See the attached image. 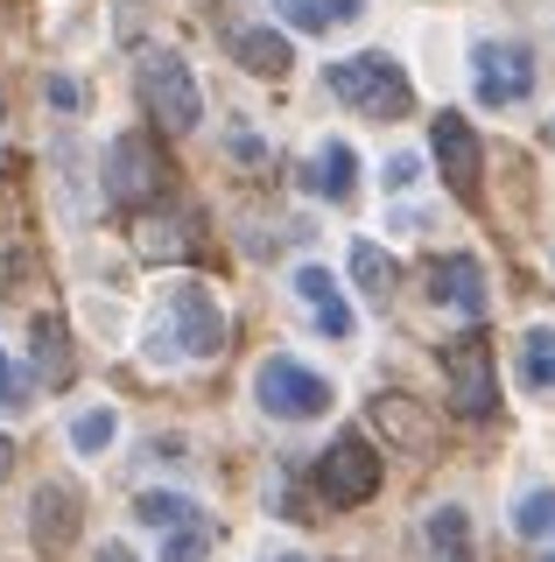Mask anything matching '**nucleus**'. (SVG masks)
<instances>
[{"instance_id": "12", "label": "nucleus", "mask_w": 555, "mask_h": 562, "mask_svg": "<svg viewBox=\"0 0 555 562\" xmlns=\"http://www.w3.org/2000/svg\"><path fill=\"white\" fill-rule=\"evenodd\" d=\"M296 295L309 303V316H317L331 338H352V303L338 295V281H331V268H317V260H303L296 268Z\"/></svg>"}, {"instance_id": "32", "label": "nucleus", "mask_w": 555, "mask_h": 562, "mask_svg": "<svg viewBox=\"0 0 555 562\" xmlns=\"http://www.w3.org/2000/svg\"><path fill=\"white\" fill-rule=\"evenodd\" d=\"M542 562H555V555H542Z\"/></svg>"}, {"instance_id": "15", "label": "nucleus", "mask_w": 555, "mask_h": 562, "mask_svg": "<svg viewBox=\"0 0 555 562\" xmlns=\"http://www.w3.org/2000/svg\"><path fill=\"white\" fill-rule=\"evenodd\" d=\"M233 57L253 70V78H282L288 70V35H274V29H239L233 35Z\"/></svg>"}, {"instance_id": "16", "label": "nucleus", "mask_w": 555, "mask_h": 562, "mask_svg": "<svg viewBox=\"0 0 555 562\" xmlns=\"http://www.w3.org/2000/svg\"><path fill=\"white\" fill-rule=\"evenodd\" d=\"M429 562H472V520H464V506H437L429 514Z\"/></svg>"}, {"instance_id": "10", "label": "nucleus", "mask_w": 555, "mask_h": 562, "mask_svg": "<svg viewBox=\"0 0 555 562\" xmlns=\"http://www.w3.org/2000/svg\"><path fill=\"white\" fill-rule=\"evenodd\" d=\"M429 303L457 310V316H485L492 310V289H485V268L472 254H443L429 260Z\"/></svg>"}, {"instance_id": "14", "label": "nucleus", "mask_w": 555, "mask_h": 562, "mask_svg": "<svg viewBox=\"0 0 555 562\" xmlns=\"http://www.w3.org/2000/svg\"><path fill=\"white\" fill-rule=\"evenodd\" d=\"M134 239H141V254H148V260H183V254H197V233H190L183 211H148Z\"/></svg>"}, {"instance_id": "25", "label": "nucleus", "mask_w": 555, "mask_h": 562, "mask_svg": "<svg viewBox=\"0 0 555 562\" xmlns=\"http://www.w3.org/2000/svg\"><path fill=\"white\" fill-rule=\"evenodd\" d=\"M29 408V380H22V366L0 351V415H22Z\"/></svg>"}, {"instance_id": "22", "label": "nucleus", "mask_w": 555, "mask_h": 562, "mask_svg": "<svg viewBox=\"0 0 555 562\" xmlns=\"http://www.w3.org/2000/svg\"><path fill=\"white\" fill-rule=\"evenodd\" d=\"M212 535H218L212 514H197V520L169 527V535H162V562H204V555H212Z\"/></svg>"}, {"instance_id": "30", "label": "nucleus", "mask_w": 555, "mask_h": 562, "mask_svg": "<svg viewBox=\"0 0 555 562\" xmlns=\"http://www.w3.org/2000/svg\"><path fill=\"white\" fill-rule=\"evenodd\" d=\"M260 562H309V555H296V549H274V555H260Z\"/></svg>"}, {"instance_id": "29", "label": "nucleus", "mask_w": 555, "mask_h": 562, "mask_svg": "<svg viewBox=\"0 0 555 562\" xmlns=\"http://www.w3.org/2000/svg\"><path fill=\"white\" fill-rule=\"evenodd\" d=\"M8 471H14V443H8V436H0V479H8Z\"/></svg>"}, {"instance_id": "2", "label": "nucleus", "mask_w": 555, "mask_h": 562, "mask_svg": "<svg viewBox=\"0 0 555 562\" xmlns=\"http://www.w3.org/2000/svg\"><path fill=\"white\" fill-rule=\"evenodd\" d=\"M324 85H331V99H344L352 113H366V120H401L408 105H415L408 70L394 64V57H380V49L331 64V70H324Z\"/></svg>"}, {"instance_id": "21", "label": "nucleus", "mask_w": 555, "mask_h": 562, "mask_svg": "<svg viewBox=\"0 0 555 562\" xmlns=\"http://www.w3.org/2000/svg\"><path fill=\"white\" fill-rule=\"evenodd\" d=\"M134 520L155 527V535H169V527L197 520V499H183V492H141V499H134Z\"/></svg>"}, {"instance_id": "3", "label": "nucleus", "mask_w": 555, "mask_h": 562, "mask_svg": "<svg viewBox=\"0 0 555 562\" xmlns=\"http://www.w3.org/2000/svg\"><path fill=\"white\" fill-rule=\"evenodd\" d=\"M253 401H260V408H268L274 422H317V415H331L338 386L324 380V373H309L303 359L274 351V359H260V366H253Z\"/></svg>"}, {"instance_id": "20", "label": "nucleus", "mask_w": 555, "mask_h": 562, "mask_svg": "<svg viewBox=\"0 0 555 562\" xmlns=\"http://www.w3.org/2000/svg\"><path fill=\"white\" fill-rule=\"evenodd\" d=\"M274 8L288 14V22L296 29H338V22H359V8H366V0H274Z\"/></svg>"}, {"instance_id": "13", "label": "nucleus", "mask_w": 555, "mask_h": 562, "mask_svg": "<svg viewBox=\"0 0 555 562\" xmlns=\"http://www.w3.org/2000/svg\"><path fill=\"white\" fill-rule=\"evenodd\" d=\"M359 155H352V140H324V148L317 155H309V169H303V190H309V198H352V183H359Z\"/></svg>"}, {"instance_id": "11", "label": "nucleus", "mask_w": 555, "mask_h": 562, "mask_svg": "<svg viewBox=\"0 0 555 562\" xmlns=\"http://www.w3.org/2000/svg\"><path fill=\"white\" fill-rule=\"evenodd\" d=\"M78 492L71 485H36V499H29V541H36L43 555H57V549H71L78 541Z\"/></svg>"}, {"instance_id": "27", "label": "nucleus", "mask_w": 555, "mask_h": 562, "mask_svg": "<svg viewBox=\"0 0 555 562\" xmlns=\"http://www.w3.org/2000/svg\"><path fill=\"white\" fill-rule=\"evenodd\" d=\"M43 92H49V105H64V113H71V105H78V85H71V78H49Z\"/></svg>"}, {"instance_id": "1", "label": "nucleus", "mask_w": 555, "mask_h": 562, "mask_svg": "<svg viewBox=\"0 0 555 562\" xmlns=\"http://www.w3.org/2000/svg\"><path fill=\"white\" fill-rule=\"evenodd\" d=\"M225 351V310L204 281H177L162 303V324L148 330V359H218Z\"/></svg>"}, {"instance_id": "23", "label": "nucleus", "mask_w": 555, "mask_h": 562, "mask_svg": "<svg viewBox=\"0 0 555 562\" xmlns=\"http://www.w3.org/2000/svg\"><path fill=\"white\" fill-rule=\"evenodd\" d=\"M513 527L528 541H555V485H534V492H520V506H513Z\"/></svg>"}, {"instance_id": "24", "label": "nucleus", "mask_w": 555, "mask_h": 562, "mask_svg": "<svg viewBox=\"0 0 555 562\" xmlns=\"http://www.w3.org/2000/svg\"><path fill=\"white\" fill-rule=\"evenodd\" d=\"M113 436H120V415H113V408H84V415H71V450H78V457L113 450Z\"/></svg>"}, {"instance_id": "5", "label": "nucleus", "mask_w": 555, "mask_h": 562, "mask_svg": "<svg viewBox=\"0 0 555 562\" xmlns=\"http://www.w3.org/2000/svg\"><path fill=\"white\" fill-rule=\"evenodd\" d=\"M134 85H141V105L162 120L169 134H190V127H197L204 99H197V78H190V64L177 57V49H148L141 70H134Z\"/></svg>"}, {"instance_id": "17", "label": "nucleus", "mask_w": 555, "mask_h": 562, "mask_svg": "<svg viewBox=\"0 0 555 562\" xmlns=\"http://www.w3.org/2000/svg\"><path fill=\"white\" fill-rule=\"evenodd\" d=\"M520 380L528 394H555V324H534L520 338Z\"/></svg>"}, {"instance_id": "4", "label": "nucleus", "mask_w": 555, "mask_h": 562, "mask_svg": "<svg viewBox=\"0 0 555 562\" xmlns=\"http://www.w3.org/2000/svg\"><path fill=\"white\" fill-rule=\"evenodd\" d=\"M443 380H450V408L464 422H485L499 408V366H492V338H478V330H464V338H450L437 351Z\"/></svg>"}, {"instance_id": "8", "label": "nucleus", "mask_w": 555, "mask_h": 562, "mask_svg": "<svg viewBox=\"0 0 555 562\" xmlns=\"http://www.w3.org/2000/svg\"><path fill=\"white\" fill-rule=\"evenodd\" d=\"M162 190V155H155V134H120L106 155V198L113 204H148Z\"/></svg>"}, {"instance_id": "18", "label": "nucleus", "mask_w": 555, "mask_h": 562, "mask_svg": "<svg viewBox=\"0 0 555 562\" xmlns=\"http://www.w3.org/2000/svg\"><path fill=\"white\" fill-rule=\"evenodd\" d=\"M352 274H359V289H366L373 303H394V281H401V268H394L387 246L359 239V246H352Z\"/></svg>"}, {"instance_id": "9", "label": "nucleus", "mask_w": 555, "mask_h": 562, "mask_svg": "<svg viewBox=\"0 0 555 562\" xmlns=\"http://www.w3.org/2000/svg\"><path fill=\"white\" fill-rule=\"evenodd\" d=\"M429 148H437V169H443V183L457 190L464 204H472V198H478V169H485L472 120H464V113H437V120H429Z\"/></svg>"}, {"instance_id": "7", "label": "nucleus", "mask_w": 555, "mask_h": 562, "mask_svg": "<svg viewBox=\"0 0 555 562\" xmlns=\"http://www.w3.org/2000/svg\"><path fill=\"white\" fill-rule=\"evenodd\" d=\"M472 92L492 105V113L499 105H520L534 92V57L520 43H478L472 49Z\"/></svg>"}, {"instance_id": "28", "label": "nucleus", "mask_w": 555, "mask_h": 562, "mask_svg": "<svg viewBox=\"0 0 555 562\" xmlns=\"http://www.w3.org/2000/svg\"><path fill=\"white\" fill-rule=\"evenodd\" d=\"M99 562H134V555L120 549V541H106V549H99Z\"/></svg>"}, {"instance_id": "31", "label": "nucleus", "mask_w": 555, "mask_h": 562, "mask_svg": "<svg viewBox=\"0 0 555 562\" xmlns=\"http://www.w3.org/2000/svg\"><path fill=\"white\" fill-rule=\"evenodd\" d=\"M548 148H555V120H548Z\"/></svg>"}, {"instance_id": "6", "label": "nucleus", "mask_w": 555, "mask_h": 562, "mask_svg": "<svg viewBox=\"0 0 555 562\" xmlns=\"http://www.w3.org/2000/svg\"><path fill=\"white\" fill-rule=\"evenodd\" d=\"M317 492L331 506L373 499V492H380V450L366 443V436H338V443L324 450V464H317Z\"/></svg>"}, {"instance_id": "19", "label": "nucleus", "mask_w": 555, "mask_h": 562, "mask_svg": "<svg viewBox=\"0 0 555 562\" xmlns=\"http://www.w3.org/2000/svg\"><path fill=\"white\" fill-rule=\"evenodd\" d=\"M29 351H36L43 386H64V380H71V338H64L57 316H43V324H36V345H29Z\"/></svg>"}, {"instance_id": "26", "label": "nucleus", "mask_w": 555, "mask_h": 562, "mask_svg": "<svg viewBox=\"0 0 555 562\" xmlns=\"http://www.w3.org/2000/svg\"><path fill=\"white\" fill-rule=\"evenodd\" d=\"M415 176H422V162H415V155H387V169H380V183H387V190H408Z\"/></svg>"}]
</instances>
